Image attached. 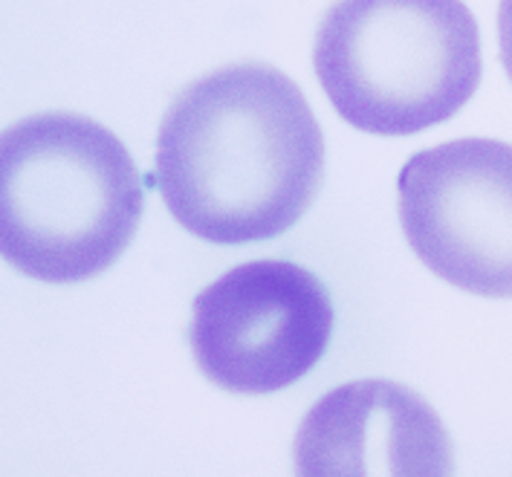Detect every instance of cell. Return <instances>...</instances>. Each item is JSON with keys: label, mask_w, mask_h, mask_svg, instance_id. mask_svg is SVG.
<instances>
[{"label": "cell", "mask_w": 512, "mask_h": 477, "mask_svg": "<svg viewBox=\"0 0 512 477\" xmlns=\"http://www.w3.org/2000/svg\"><path fill=\"white\" fill-rule=\"evenodd\" d=\"M498 55L512 84V0H501L498 6Z\"/></svg>", "instance_id": "cell-7"}, {"label": "cell", "mask_w": 512, "mask_h": 477, "mask_svg": "<svg viewBox=\"0 0 512 477\" xmlns=\"http://www.w3.org/2000/svg\"><path fill=\"white\" fill-rule=\"evenodd\" d=\"M298 475L440 477L455 446L437 411L391 379H359L324 394L301 420L293 446Z\"/></svg>", "instance_id": "cell-6"}, {"label": "cell", "mask_w": 512, "mask_h": 477, "mask_svg": "<svg viewBox=\"0 0 512 477\" xmlns=\"http://www.w3.org/2000/svg\"><path fill=\"white\" fill-rule=\"evenodd\" d=\"M313 67L356 131L411 136L475 96L481 32L463 0H336L316 29Z\"/></svg>", "instance_id": "cell-3"}, {"label": "cell", "mask_w": 512, "mask_h": 477, "mask_svg": "<svg viewBox=\"0 0 512 477\" xmlns=\"http://www.w3.org/2000/svg\"><path fill=\"white\" fill-rule=\"evenodd\" d=\"M145 212L134 157L79 113H38L0 133V258L44 284L102 275Z\"/></svg>", "instance_id": "cell-2"}, {"label": "cell", "mask_w": 512, "mask_h": 477, "mask_svg": "<svg viewBox=\"0 0 512 477\" xmlns=\"http://www.w3.org/2000/svg\"><path fill=\"white\" fill-rule=\"evenodd\" d=\"M154 177L194 238L220 246L278 238L322 188V128L290 76L258 61L229 64L168 105Z\"/></svg>", "instance_id": "cell-1"}, {"label": "cell", "mask_w": 512, "mask_h": 477, "mask_svg": "<svg viewBox=\"0 0 512 477\" xmlns=\"http://www.w3.org/2000/svg\"><path fill=\"white\" fill-rule=\"evenodd\" d=\"M333 336L324 284L293 261H249L194 298L189 342L200 373L229 394H275L313 371Z\"/></svg>", "instance_id": "cell-4"}, {"label": "cell", "mask_w": 512, "mask_h": 477, "mask_svg": "<svg viewBox=\"0 0 512 477\" xmlns=\"http://www.w3.org/2000/svg\"><path fill=\"white\" fill-rule=\"evenodd\" d=\"M400 226L446 284L512 298V145L455 139L408 159L397 180Z\"/></svg>", "instance_id": "cell-5"}]
</instances>
